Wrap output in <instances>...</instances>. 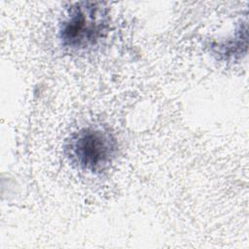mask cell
I'll list each match as a JSON object with an SVG mask.
<instances>
[{
  "label": "cell",
  "instance_id": "6da1fadb",
  "mask_svg": "<svg viewBox=\"0 0 249 249\" xmlns=\"http://www.w3.org/2000/svg\"><path fill=\"white\" fill-rule=\"evenodd\" d=\"M106 10L96 3H76L61 22L59 37L62 45L73 50L93 46L106 31Z\"/></svg>",
  "mask_w": 249,
  "mask_h": 249
},
{
  "label": "cell",
  "instance_id": "7a4b0ae2",
  "mask_svg": "<svg viewBox=\"0 0 249 249\" xmlns=\"http://www.w3.org/2000/svg\"><path fill=\"white\" fill-rule=\"evenodd\" d=\"M70 160L84 171H101L111 162L115 139L99 128H84L74 134L66 147Z\"/></svg>",
  "mask_w": 249,
  "mask_h": 249
}]
</instances>
